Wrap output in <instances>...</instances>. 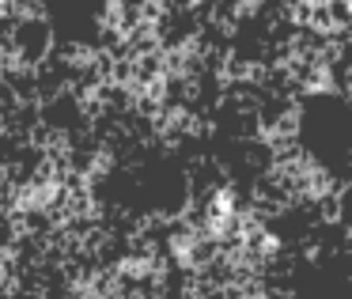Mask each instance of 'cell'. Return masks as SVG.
I'll return each mask as SVG.
<instances>
[]
</instances>
